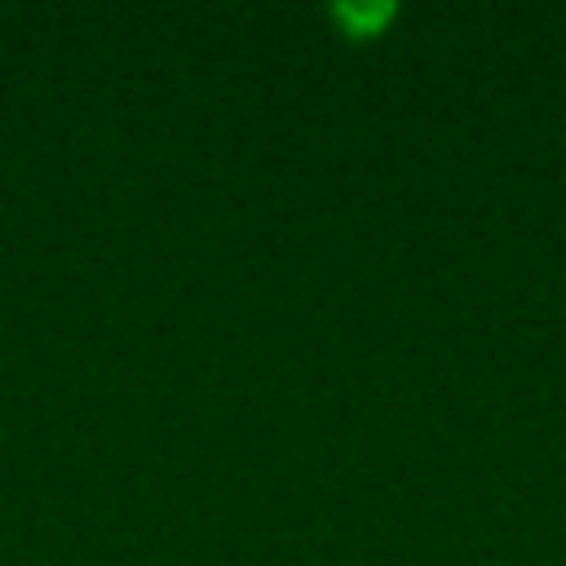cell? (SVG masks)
Instances as JSON below:
<instances>
[{
	"mask_svg": "<svg viewBox=\"0 0 566 566\" xmlns=\"http://www.w3.org/2000/svg\"><path fill=\"white\" fill-rule=\"evenodd\" d=\"M389 13V4H371V9H363V4H340V18H358V22H376V18H385Z\"/></svg>",
	"mask_w": 566,
	"mask_h": 566,
	"instance_id": "cell-1",
	"label": "cell"
}]
</instances>
